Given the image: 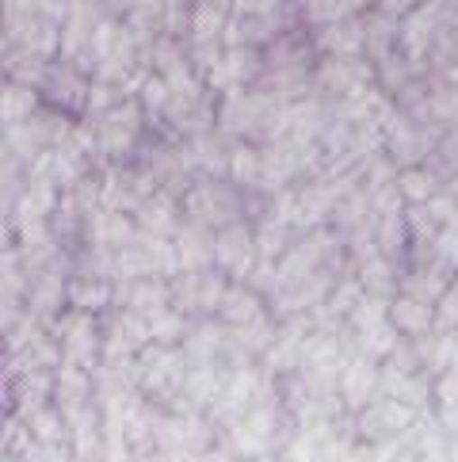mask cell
Masks as SVG:
<instances>
[{
	"label": "cell",
	"instance_id": "obj_21",
	"mask_svg": "<svg viewBox=\"0 0 458 462\" xmlns=\"http://www.w3.org/2000/svg\"><path fill=\"white\" fill-rule=\"evenodd\" d=\"M65 299L73 310L85 313H107L114 306V279L107 275H88V272H73L69 287H65Z\"/></svg>",
	"mask_w": 458,
	"mask_h": 462
},
{
	"label": "cell",
	"instance_id": "obj_20",
	"mask_svg": "<svg viewBox=\"0 0 458 462\" xmlns=\"http://www.w3.org/2000/svg\"><path fill=\"white\" fill-rule=\"evenodd\" d=\"M268 299L260 291H252L249 283H229L225 287V299L218 306V321H225L229 328H244L260 318H268Z\"/></svg>",
	"mask_w": 458,
	"mask_h": 462
},
{
	"label": "cell",
	"instance_id": "obj_10",
	"mask_svg": "<svg viewBox=\"0 0 458 462\" xmlns=\"http://www.w3.org/2000/svg\"><path fill=\"white\" fill-rule=\"evenodd\" d=\"M374 77H379V69L367 58H325L314 69V88L329 92L333 100H348V96L371 88Z\"/></svg>",
	"mask_w": 458,
	"mask_h": 462
},
{
	"label": "cell",
	"instance_id": "obj_29",
	"mask_svg": "<svg viewBox=\"0 0 458 462\" xmlns=\"http://www.w3.org/2000/svg\"><path fill=\"white\" fill-rule=\"evenodd\" d=\"M435 420L458 432V367L435 374Z\"/></svg>",
	"mask_w": 458,
	"mask_h": 462
},
{
	"label": "cell",
	"instance_id": "obj_2",
	"mask_svg": "<svg viewBox=\"0 0 458 462\" xmlns=\"http://www.w3.org/2000/svg\"><path fill=\"white\" fill-rule=\"evenodd\" d=\"M134 367H138V383H142L145 398L172 409L179 402V390H184L191 363L179 344H150V348H142V356L134 359Z\"/></svg>",
	"mask_w": 458,
	"mask_h": 462
},
{
	"label": "cell",
	"instance_id": "obj_14",
	"mask_svg": "<svg viewBox=\"0 0 458 462\" xmlns=\"http://www.w3.org/2000/svg\"><path fill=\"white\" fill-rule=\"evenodd\" d=\"M382 150L394 157V164H401V169H413V164H420L424 153L432 150V134H424L413 123V115L394 111L382 126Z\"/></svg>",
	"mask_w": 458,
	"mask_h": 462
},
{
	"label": "cell",
	"instance_id": "obj_22",
	"mask_svg": "<svg viewBox=\"0 0 458 462\" xmlns=\"http://www.w3.org/2000/svg\"><path fill=\"white\" fill-rule=\"evenodd\" d=\"M46 107V96L42 88L35 85H20V80H5L0 88V119L5 126H15V123H27Z\"/></svg>",
	"mask_w": 458,
	"mask_h": 462
},
{
	"label": "cell",
	"instance_id": "obj_23",
	"mask_svg": "<svg viewBox=\"0 0 458 462\" xmlns=\"http://www.w3.org/2000/svg\"><path fill=\"white\" fill-rule=\"evenodd\" d=\"M229 180L249 195V191H264V145L256 142H237L229 153Z\"/></svg>",
	"mask_w": 458,
	"mask_h": 462
},
{
	"label": "cell",
	"instance_id": "obj_15",
	"mask_svg": "<svg viewBox=\"0 0 458 462\" xmlns=\"http://www.w3.org/2000/svg\"><path fill=\"white\" fill-rule=\"evenodd\" d=\"M172 245H176V256H179V268L184 272L215 268V260H218V229H210L203 222L184 218V226L176 229Z\"/></svg>",
	"mask_w": 458,
	"mask_h": 462
},
{
	"label": "cell",
	"instance_id": "obj_13",
	"mask_svg": "<svg viewBox=\"0 0 458 462\" xmlns=\"http://www.w3.org/2000/svg\"><path fill=\"white\" fill-rule=\"evenodd\" d=\"M88 92H92V73L77 69V65L61 61V58L50 65V77H46V85H42L46 104L65 111V115H85L88 111Z\"/></svg>",
	"mask_w": 458,
	"mask_h": 462
},
{
	"label": "cell",
	"instance_id": "obj_25",
	"mask_svg": "<svg viewBox=\"0 0 458 462\" xmlns=\"http://www.w3.org/2000/svg\"><path fill=\"white\" fill-rule=\"evenodd\" d=\"M27 424V432L31 439H42V443H69V424H65V412L50 402V405H42L35 409L31 417H23Z\"/></svg>",
	"mask_w": 458,
	"mask_h": 462
},
{
	"label": "cell",
	"instance_id": "obj_26",
	"mask_svg": "<svg viewBox=\"0 0 458 462\" xmlns=\"http://www.w3.org/2000/svg\"><path fill=\"white\" fill-rule=\"evenodd\" d=\"M398 188H401L408 207H420V203H428L432 195H439V180H435L432 169H420V164H413V169L398 172Z\"/></svg>",
	"mask_w": 458,
	"mask_h": 462
},
{
	"label": "cell",
	"instance_id": "obj_30",
	"mask_svg": "<svg viewBox=\"0 0 458 462\" xmlns=\"http://www.w3.org/2000/svg\"><path fill=\"white\" fill-rule=\"evenodd\" d=\"M138 100H142V107H145V115H165L169 111V104H172V85L160 73H150V80L142 85V92H138Z\"/></svg>",
	"mask_w": 458,
	"mask_h": 462
},
{
	"label": "cell",
	"instance_id": "obj_34",
	"mask_svg": "<svg viewBox=\"0 0 458 462\" xmlns=\"http://www.w3.org/2000/svg\"><path fill=\"white\" fill-rule=\"evenodd\" d=\"M294 5H298V8H302V12H306V8H309V5H314V0H294Z\"/></svg>",
	"mask_w": 458,
	"mask_h": 462
},
{
	"label": "cell",
	"instance_id": "obj_19",
	"mask_svg": "<svg viewBox=\"0 0 458 462\" xmlns=\"http://www.w3.org/2000/svg\"><path fill=\"white\" fill-rule=\"evenodd\" d=\"M389 321L405 340H424L428 333H435V302L398 294V299H389Z\"/></svg>",
	"mask_w": 458,
	"mask_h": 462
},
{
	"label": "cell",
	"instance_id": "obj_1",
	"mask_svg": "<svg viewBox=\"0 0 458 462\" xmlns=\"http://www.w3.org/2000/svg\"><path fill=\"white\" fill-rule=\"evenodd\" d=\"M179 203H184V218L203 222L210 229H225V226L241 222V218H249L244 191L234 184V180H222V176L191 180V188H184Z\"/></svg>",
	"mask_w": 458,
	"mask_h": 462
},
{
	"label": "cell",
	"instance_id": "obj_17",
	"mask_svg": "<svg viewBox=\"0 0 458 462\" xmlns=\"http://www.w3.org/2000/svg\"><path fill=\"white\" fill-rule=\"evenodd\" d=\"M134 218H138V229L142 234H150V237H176V229L184 226V203L176 199V191L169 188H160L153 191L150 199H145L138 210H134Z\"/></svg>",
	"mask_w": 458,
	"mask_h": 462
},
{
	"label": "cell",
	"instance_id": "obj_6",
	"mask_svg": "<svg viewBox=\"0 0 458 462\" xmlns=\"http://www.w3.org/2000/svg\"><path fill=\"white\" fill-rule=\"evenodd\" d=\"M157 448L176 458H203L215 451V420L203 412H176L169 409L157 432Z\"/></svg>",
	"mask_w": 458,
	"mask_h": 462
},
{
	"label": "cell",
	"instance_id": "obj_28",
	"mask_svg": "<svg viewBox=\"0 0 458 462\" xmlns=\"http://www.w3.org/2000/svg\"><path fill=\"white\" fill-rule=\"evenodd\" d=\"M150 333H153V344H184V337L191 333V318H184L176 306H165L150 313Z\"/></svg>",
	"mask_w": 458,
	"mask_h": 462
},
{
	"label": "cell",
	"instance_id": "obj_16",
	"mask_svg": "<svg viewBox=\"0 0 458 462\" xmlns=\"http://www.w3.org/2000/svg\"><path fill=\"white\" fill-rule=\"evenodd\" d=\"M114 306L138 310V313H157L172 306V283L165 275H142V279H119L114 283Z\"/></svg>",
	"mask_w": 458,
	"mask_h": 462
},
{
	"label": "cell",
	"instance_id": "obj_7",
	"mask_svg": "<svg viewBox=\"0 0 458 462\" xmlns=\"http://www.w3.org/2000/svg\"><path fill=\"white\" fill-rule=\"evenodd\" d=\"M100 325H104V359H111V363L138 359L142 348H150L153 344L150 318L138 313V310L111 306L107 313H100Z\"/></svg>",
	"mask_w": 458,
	"mask_h": 462
},
{
	"label": "cell",
	"instance_id": "obj_8",
	"mask_svg": "<svg viewBox=\"0 0 458 462\" xmlns=\"http://www.w3.org/2000/svg\"><path fill=\"white\" fill-rule=\"evenodd\" d=\"M268 73V58L260 46H225V54L218 58V65L206 73V88L210 92H234V88H252L260 85V77Z\"/></svg>",
	"mask_w": 458,
	"mask_h": 462
},
{
	"label": "cell",
	"instance_id": "obj_3",
	"mask_svg": "<svg viewBox=\"0 0 458 462\" xmlns=\"http://www.w3.org/2000/svg\"><path fill=\"white\" fill-rule=\"evenodd\" d=\"M61 348V363H77L85 371H96L104 363V325L100 313H85V310H65L61 318L50 325Z\"/></svg>",
	"mask_w": 458,
	"mask_h": 462
},
{
	"label": "cell",
	"instance_id": "obj_31",
	"mask_svg": "<svg viewBox=\"0 0 458 462\" xmlns=\"http://www.w3.org/2000/svg\"><path fill=\"white\" fill-rule=\"evenodd\" d=\"M15 458H20V462H77V451H73V443H42V439H31Z\"/></svg>",
	"mask_w": 458,
	"mask_h": 462
},
{
	"label": "cell",
	"instance_id": "obj_4",
	"mask_svg": "<svg viewBox=\"0 0 458 462\" xmlns=\"http://www.w3.org/2000/svg\"><path fill=\"white\" fill-rule=\"evenodd\" d=\"M172 283V306L191 321L218 318V306L225 299V287L234 283L222 268H199V272H179L169 279Z\"/></svg>",
	"mask_w": 458,
	"mask_h": 462
},
{
	"label": "cell",
	"instance_id": "obj_5",
	"mask_svg": "<svg viewBox=\"0 0 458 462\" xmlns=\"http://www.w3.org/2000/svg\"><path fill=\"white\" fill-rule=\"evenodd\" d=\"M420 420H424L420 409L379 393L363 412H355L352 424H355V436L363 443H394V439H405L408 432H417Z\"/></svg>",
	"mask_w": 458,
	"mask_h": 462
},
{
	"label": "cell",
	"instance_id": "obj_12",
	"mask_svg": "<svg viewBox=\"0 0 458 462\" xmlns=\"http://www.w3.org/2000/svg\"><path fill=\"white\" fill-rule=\"evenodd\" d=\"M444 15H447V8L439 5V0H424V5H417L401 20V54L408 58V65H420L432 54L435 35H439V27H444Z\"/></svg>",
	"mask_w": 458,
	"mask_h": 462
},
{
	"label": "cell",
	"instance_id": "obj_9",
	"mask_svg": "<svg viewBox=\"0 0 458 462\" xmlns=\"http://www.w3.org/2000/svg\"><path fill=\"white\" fill-rule=\"evenodd\" d=\"M256 263H260L256 226L249 218L218 229V260H215V268H222L229 279H234V283H244V279L252 275Z\"/></svg>",
	"mask_w": 458,
	"mask_h": 462
},
{
	"label": "cell",
	"instance_id": "obj_35",
	"mask_svg": "<svg viewBox=\"0 0 458 462\" xmlns=\"http://www.w3.org/2000/svg\"><path fill=\"white\" fill-rule=\"evenodd\" d=\"M451 5H454V12H458V0H451Z\"/></svg>",
	"mask_w": 458,
	"mask_h": 462
},
{
	"label": "cell",
	"instance_id": "obj_32",
	"mask_svg": "<svg viewBox=\"0 0 458 462\" xmlns=\"http://www.w3.org/2000/svg\"><path fill=\"white\" fill-rule=\"evenodd\" d=\"M435 328H451L458 333V279L447 287V294L435 302Z\"/></svg>",
	"mask_w": 458,
	"mask_h": 462
},
{
	"label": "cell",
	"instance_id": "obj_33",
	"mask_svg": "<svg viewBox=\"0 0 458 462\" xmlns=\"http://www.w3.org/2000/svg\"><path fill=\"white\" fill-rule=\"evenodd\" d=\"M199 5H210V8H222V12H229V15H234V8H237V0H199Z\"/></svg>",
	"mask_w": 458,
	"mask_h": 462
},
{
	"label": "cell",
	"instance_id": "obj_24",
	"mask_svg": "<svg viewBox=\"0 0 458 462\" xmlns=\"http://www.w3.org/2000/svg\"><path fill=\"white\" fill-rule=\"evenodd\" d=\"M256 226V249H260V260H279L287 249L298 237H294V226L287 218H279V214H260V218L252 222Z\"/></svg>",
	"mask_w": 458,
	"mask_h": 462
},
{
	"label": "cell",
	"instance_id": "obj_18",
	"mask_svg": "<svg viewBox=\"0 0 458 462\" xmlns=\"http://www.w3.org/2000/svg\"><path fill=\"white\" fill-rule=\"evenodd\" d=\"M314 46L325 58H363L367 54V20L352 15V20H336L317 27Z\"/></svg>",
	"mask_w": 458,
	"mask_h": 462
},
{
	"label": "cell",
	"instance_id": "obj_27",
	"mask_svg": "<svg viewBox=\"0 0 458 462\" xmlns=\"http://www.w3.org/2000/svg\"><path fill=\"white\" fill-rule=\"evenodd\" d=\"M225 23H229V12L210 8V5H199V0H195V12H191V35H188V42H222Z\"/></svg>",
	"mask_w": 458,
	"mask_h": 462
},
{
	"label": "cell",
	"instance_id": "obj_11",
	"mask_svg": "<svg viewBox=\"0 0 458 462\" xmlns=\"http://www.w3.org/2000/svg\"><path fill=\"white\" fill-rule=\"evenodd\" d=\"M336 390H340L344 412H363V409L382 393V363L355 352L348 363H344L340 386H336Z\"/></svg>",
	"mask_w": 458,
	"mask_h": 462
}]
</instances>
